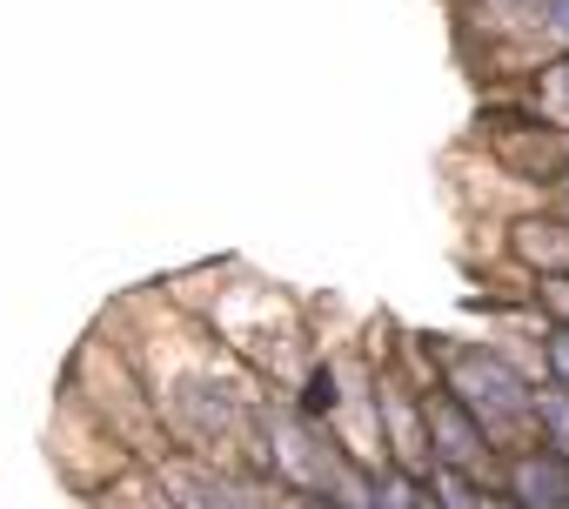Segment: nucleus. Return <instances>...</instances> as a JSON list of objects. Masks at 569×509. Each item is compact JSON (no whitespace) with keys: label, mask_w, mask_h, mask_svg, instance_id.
I'll list each match as a JSON object with an SVG mask.
<instances>
[{"label":"nucleus","mask_w":569,"mask_h":509,"mask_svg":"<svg viewBox=\"0 0 569 509\" xmlns=\"http://www.w3.org/2000/svg\"><path fill=\"white\" fill-rule=\"evenodd\" d=\"M522 255H536V262H542V255H549V262H569V241H556V234H542V221H529L522 228Z\"/></svg>","instance_id":"5"},{"label":"nucleus","mask_w":569,"mask_h":509,"mask_svg":"<svg viewBox=\"0 0 569 509\" xmlns=\"http://www.w3.org/2000/svg\"><path fill=\"white\" fill-rule=\"evenodd\" d=\"M376 509H422V502H416V489H409L402 476H389V482H382V502H376Z\"/></svg>","instance_id":"6"},{"label":"nucleus","mask_w":569,"mask_h":509,"mask_svg":"<svg viewBox=\"0 0 569 509\" xmlns=\"http://www.w3.org/2000/svg\"><path fill=\"white\" fill-rule=\"evenodd\" d=\"M536 416H542V429L556 436V449L569 456V402H562V396H542V402H536Z\"/></svg>","instance_id":"4"},{"label":"nucleus","mask_w":569,"mask_h":509,"mask_svg":"<svg viewBox=\"0 0 569 509\" xmlns=\"http://www.w3.org/2000/svg\"><path fill=\"white\" fill-rule=\"evenodd\" d=\"M562 188H569V181H562Z\"/></svg>","instance_id":"10"},{"label":"nucleus","mask_w":569,"mask_h":509,"mask_svg":"<svg viewBox=\"0 0 569 509\" xmlns=\"http://www.w3.org/2000/svg\"><path fill=\"white\" fill-rule=\"evenodd\" d=\"M549 362H556V376L569 382V329H556V342H549Z\"/></svg>","instance_id":"8"},{"label":"nucleus","mask_w":569,"mask_h":509,"mask_svg":"<svg viewBox=\"0 0 569 509\" xmlns=\"http://www.w3.org/2000/svg\"><path fill=\"white\" fill-rule=\"evenodd\" d=\"M542 94H549V108H556V114L569 121V61H562L556 74H549V88H542Z\"/></svg>","instance_id":"7"},{"label":"nucleus","mask_w":569,"mask_h":509,"mask_svg":"<svg viewBox=\"0 0 569 509\" xmlns=\"http://www.w3.org/2000/svg\"><path fill=\"white\" fill-rule=\"evenodd\" d=\"M449 389H456V402L476 416V429H496V436L536 416L529 389H522L502 362H482V356H476V362H456V369H449Z\"/></svg>","instance_id":"1"},{"label":"nucleus","mask_w":569,"mask_h":509,"mask_svg":"<svg viewBox=\"0 0 569 509\" xmlns=\"http://www.w3.org/2000/svg\"><path fill=\"white\" fill-rule=\"evenodd\" d=\"M429 436H436V462H449V469H476V456H482V429H476V416L449 396V402H429Z\"/></svg>","instance_id":"2"},{"label":"nucleus","mask_w":569,"mask_h":509,"mask_svg":"<svg viewBox=\"0 0 569 509\" xmlns=\"http://www.w3.org/2000/svg\"><path fill=\"white\" fill-rule=\"evenodd\" d=\"M509 489H516V509H569V462L562 456H522Z\"/></svg>","instance_id":"3"},{"label":"nucleus","mask_w":569,"mask_h":509,"mask_svg":"<svg viewBox=\"0 0 569 509\" xmlns=\"http://www.w3.org/2000/svg\"><path fill=\"white\" fill-rule=\"evenodd\" d=\"M549 28H556V34L569 41V0H556V8H549Z\"/></svg>","instance_id":"9"}]
</instances>
